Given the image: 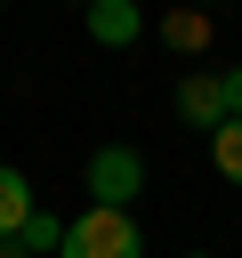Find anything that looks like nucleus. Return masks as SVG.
Returning a JSON list of instances; mask_svg holds the SVG:
<instances>
[{
	"instance_id": "obj_1",
	"label": "nucleus",
	"mask_w": 242,
	"mask_h": 258,
	"mask_svg": "<svg viewBox=\"0 0 242 258\" xmlns=\"http://www.w3.org/2000/svg\"><path fill=\"white\" fill-rule=\"evenodd\" d=\"M56 258H145V234L129 210H81L65 226V250Z\"/></svg>"
},
{
	"instance_id": "obj_2",
	"label": "nucleus",
	"mask_w": 242,
	"mask_h": 258,
	"mask_svg": "<svg viewBox=\"0 0 242 258\" xmlns=\"http://www.w3.org/2000/svg\"><path fill=\"white\" fill-rule=\"evenodd\" d=\"M81 177H89V210H129L145 194V153L137 145H97Z\"/></svg>"
},
{
	"instance_id": "obj_3",
	"label": "nucleus",
	"mask_w": 242,
	"mask_h": 258,
	"mask_svg": "<svg viewBox=\"0 0 242 258\" xmlns=\"http://www.w3.org/2000/svg\"><path fill=\"white\" fill-rule=\"evenodd\" d=\"M177 113L218 137V129H226V89H218V73H186V81H177Z\"/></svg>"
},
{
	"instance_id": "obj_4",
	"label": "nucleus",
	"mask_w": 242,
	"mask_h": 258,
	"mask_svg": "<svg viewBox=\"0 0 242 258\" xmlns=\"http://www.w3.org/2000/svg\"><path fill=\"white\" fill-rule=\"evenodd\" d=\"M89 40H97V48H129V40H145V16H137L129 0H97V8H89Z\"/></svg>"
},
{
	"instance_id": "obj_5",
	"label": "nucleus",
	"mask_w": 242,
	"mask_h": 258,
	"mask_svg": "<svg viewBox=\"0 0 242 258\" xmlns=\"http://www.w3.org/2000/svg\"><path fill=\"white\" fill-rule=\"evenodd\" d=\"M32 218H40V202H32V177L0 161V242H16V234H24Z\"/></svg>"
},
{
	"instance_id": "obj_6",
	"label": "nucleus",
	"mask_w": 242,
	"mask_h": 258,
	"mask_svg": "<svg viewBox=\"0 0 242 258\" xmlns=\"http://www.w3.org/2000/svg\"><path fill=\"white\" fill-rule=\"evenodd\" d=\"M65 226H73V218H48V210H40L16 242H0V258H56V250H65Z\"/></svg>"
},
{
	"instance_id": "obj_7",
	"label": "nucleus",
	"mask_w": 242,
	"mask_h": 258,
	"mask_svg": "<svg viewBox=\"0 0 242 258\" xmlns=\"http://www.w3.org/2000/svg\"><path fill=\"white\" fill-rule=\"evenodd\" d=\"M210 161H218V177H226V185H242V121H226V129L210 137Z\"/></svg>"
},
{
	"instance_id": "obj_8",
	"label": "nucleus",
	"mask_w": 242,
	"mask_h": 258,
	"mask_svg": "<svg viewBox=\"0 0 242 258\" xmlns=\"http://www.w3.org/2000/svg\"><path fill=\"white\" fill-rule=\"evenodd\" d=\"M161 40H169V48H186V56H194V48H202V40H210V24H202V16H161Z\"/></svg>"
},
{
	"instance_id": "obj_9",
	"label": "nucleus",
	"mask_w": 242,
	"mask_h": 258,
	"mask_svg": "<svg viewBox=\"0 0 242 258\" xmlns=\"http://www.w3.org/2000/svg\"><path fill=\"white\" fill-rule=\"evenodd\" d=\"M218 89H226V121H242V64H226V73H218Z\"/></svg>"
},
{
	"instance_id": "obj_10",
	"label": "nucleus",
	"mask_w": 242,
	"mask_h": 258,
	"mask_svg": "<svg viewBox=\"0 0 242 258\" xmlns=\"http://www.w3.org/2000/svg\"><path fill=\"white\" fill-rule=\"evenodd\" d=\"M186 258H210V250H186Z\"/></svg>"
}]
</instances>
